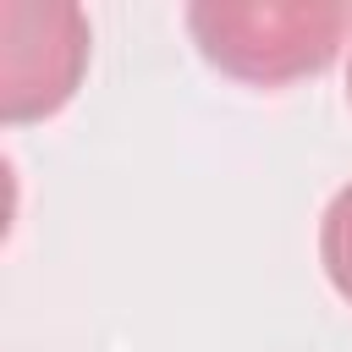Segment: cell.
Returning a JSON list of instances; mask_svg holds the SVG:
<instances>
[{"label":"cell","mask_w":352,"mask_h":352,"mask_svg":"<svg viewBox=\"0 0 352 352\" xmlns=\"http://www.w3.org/2000/svg\"><path fill=\"white\" fill-rule=\"evenodd\" d=\"M187 28L204 50L209 66H220L236 82L253 88H280L297 82L319 66L336 60L352 11L346 6H231V0H204L187 11Z\"/></svg>","instance_id":"6da1fadb"},{"label":"cell","mask_w":352,"mask_h":352,"mask_svg":"<svg viewBox=\"0 0 352 352\" xmlns=\"http://www.w3.org/2000/svg\"><path fill=\"white\" fill-rule=\"evenodd\" d=\"M88 66V16L66 0H6L0 6V116H55Z\"/></svg>","instance_id":"7a4b0ae2"},{"label":"cell","mask_w":352,"mask_h":352,"mask_svg":"<svg viewBox=\"0 0 352 352\" xmlns=\"http://www.w3.org/2000/svg\"><path fill=\"white\" fill-rule=\"evenodd\" d=\"M319 258H324L330 286L352 302V182L330 198V209L319 220Z\"/></svg>","instance_id":"3957f363"},{"label":"cell","mask_w":352,"mask_h":352,"mask_svg":"<svg viewBox=\"0 0 352 352\" xmlns=\"http://www.w3.org/2000/svg\"><path fill=\"white\" fill-rule=\"evenodd\" d=\"M346 99H352V60H346Z\"/></svg>","instance_id":"277c9868"}]
</instances>
